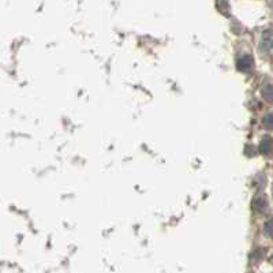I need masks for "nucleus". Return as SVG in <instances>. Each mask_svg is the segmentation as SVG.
<instances>
[{
    "mask_svg": "<svg viewBox=\"0 0 273 273\" xmlns=\"http://www.w3.org/2000/svg\"><path fill=\"white\" fill-rule=\"evenodd\" d=\"M261 51L264 55L273 56V29L266 30L261 41Z\"/></svg>",
    "mask_w": 273,
    "mask_h": 273,
    "instance_id": "f257e3e1",
    "label": "nucleus"
},
{
    "mask_svg": "<svg viewBox=\"0 0 273 273\" xmlns=\"http://www.w3.org/2000/svg\"><path fill=\"white\" fill-rule=\"evenodd\" d=\"M238 66H239V68H242V70H250L253 66V59L250 55H243L242 58L238 60Z\"/></svg>",
    "mask_w": 273,
    "mask_h": 273,
    "instance_id": "f03ea898",
    "label": "nucleus"
},
{
    "mask_svg": "<svg viewBox=\"0 0 273 273\" xmlns=\"http://www.w3.org/2000/svg\"><path fill=\"white\" fill-rule=\"evenodd\" d=\"M264 124H265L268 129H273V114H269V115L265 116Z\"/></svg>",
    "mask_w": 273,
    "mask_h": 273,
    "instance_id": "7ed1b4c3",
    "label": "nucleus"
}]
</instances>
